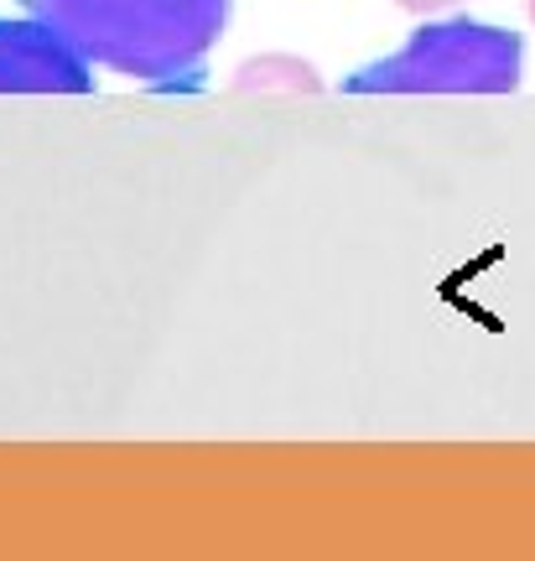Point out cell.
Here are the masks:
<instances>
[{"mask_svg":"<svg viewBox=\"0 0 535 561\" xmlns=\"http://www.w3.org/2000/svg\"><path fill=\"white\" fill-rule=\"evenodd\" d=\"M400 11H411V16H432V11H453L463 0H396Z\"/></svg>","mask_w":535,"mask_h":561,"instance_id":"obj_5","label":"cell"},{"mask_svg":"<svg viewBox=\"0 0 535 561\" xmlns=\"http://www.w3.org/2000/svg\"><path fill=\"white\" fill-rule=\"evenodd\" d=\"M94 62L47 21L0 16V94H89Z\"/></svg>","mask_w":535,"mask_h":561,"instance_id":"obj_3","label":"cell"},{"mask_svg":"<svg viewBox=\"0 0 535 561\" xmlns=\"http://www.w3.org/2000/svg\"><path fill=\"white\" fill-rule=\"evenodd\" d=\"M525 11H531V21H535V0H525Z\"/></svg>","mask_w":535,"mask_h":561,"instance_id":"obj_6","label":"cell"},{"mask_svg":"<svg viewBox=\"0 0 535 561\" xmlns=\"http://www.w3.org/2000/svg\"><path fill=\"white\" fill-rule=\"evenodd\" d=\"M235 89L250 94V89H286V94H318L322 79L307 58H292V53H260V58H244L235 73Z\"/></svg>","mask_w":535,"mask_h":561,"instance_id":"obj_4","label":"cell"},{"mask_svg":"<svg viewBox=\"0 0 535 561\" xmlns=\"http://www.w3.org/2000/svg\"><path fill=\"white\" fill-rule=\"evenodd\" d=\"M89 62L151 89H198L235 0H21Z\"/></svg>","mask_w":535,"mask_h":561,"instance_id":"obj_1","label":"cell"},{"mask_svg":"<svg viewBox=\"0 0 535 561\" xmlns=\"http://www.w3.org/2000/svg\"><path fill=\"white\" fill-rule=\"evenodd\" d=\"M525 79V37L489 21H426L390 58L364 62L343 94H515Z\"/></svg>","mask_w":535,"mask_h":561,"instance_id":"obj_2","label":"cell"}]
</instances>
